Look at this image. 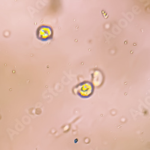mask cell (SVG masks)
<instances>
[{
	"instance_id": "cell-2",
	"label": "cell",
	"mask_w": 150,
	"mask_h": 150,
	"mask_svg": "<svg viewBox=\"0 0 150 150\" xmlns=\"http://www.w3.org/2000/svg\"><path fill=\"white\" fill-rule=\"evenodd\" d=\"M37 37L42 42H47L52 39L54 31L52 28L47 25H42L37 30Z\"/></svg>"
},
{
	"instance_id": "cell-1",
	"label": "cell",
	"mask_w": 150,
	"mask_h": 150,
	"mask_svg": "<svg viewBox=\"0 0 150 150\" xmlns=\"http://www.w3.org/2000/svg\"><path fill=\"white\" fill-rule=\"evenodd\" d=\"M74 92L76 95L83 98H87L90 97L94 91V85L88 81H84L74 88Z\"/></svg>"
}]
</instances>
